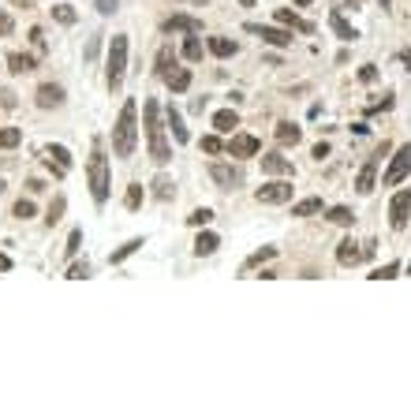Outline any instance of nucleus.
I'll use <instances>...</instances> for the list:
<instances>
[{"label":"nucleus","mask_w":411,"mask_h":411,"mask_svg":"<svg viewBox=\"0 0 411 411\" xmlns=\"http://www.w3.org/2000/svg\"><path fill=\"white\" fill-rule=\"evenodd\" d=\"M217 247H221V240H217L213 232H202V236L195 240V254H198V258H206V254L217 251Z\"/></svg>","instance_id":"nucleus-21"},{"label":"nucleus","mask_w":411,"mask_h":411,"mask_svg":"<svg viewBox=\"0 0 411 411\" xmlns=\"http://www.w3.org/2000/svg\"><path fill=\"white\" fill-rule=\"evenodd\" d=\"M359 79H363V82H374V79H378V71H374V68H370V64H367V68H363V71H359Z\"/></svg>","instance_id":"nucleus-46"},{"label":"nucleus","mask_w":411,"mask_h":411,"mask_svg":"<svg viewBox=\"0 0 411 411\" xmlns=\"http://www.w3.org/2000/svg\"><path fill=\"white\" fill-rule=\"evenodd\" d=\"M396 269H400V266H396V262H389V266L374 269V273H370V280H392V277H396Z\"/></svg>","instance_id":"nucleus-35"},{"label":"nucleus","mask_w":411,"mask_h":411,"mask_svg":"<svg viewBox=\"0 0 411 411\" xmlns=\"http://www.w3.org/2000/svg\"><path fill=\"white\" fill-rule=\"evenodd\" d=\"M228 153H232V157H254V153H258V139H254V135H232Z\"/></svg>","instance_id":"nucleus-11"},{"label":"nucleus","mask_w":411,"mask_h":411,"mask_svg":"<svg viewBox=\"0 0 411 411\" xmlns=\"http://www.w3.org/2000/svg\"><path fill=\"white\" fill-rule=\"evenodd\" d=\"M153 195H157V198H164V202H169V198L176 195V184H172L169 176H157V180H153Z\"/></svg>","instance_id":"nucleus-29"},{"label":"nucleus","mask_w":411,"mask_h":411,"mask_svg":"<svg viewBox=\"0 0 411 411\" xmlns=\"http://www.w3.org/2000/svg\"><path fill=\"white\" fill-rule=\"evenodd\" d=\"M262 172H269V176H288L291 161L280 157V153H266V157H262Z\"/></svg>","instance_id":"nucleus-16"},{"label":"nucleus","mask_w":411,"mask_h":411,"mask_svg":"<svg viewBox=\"0 0 411 411\" xmlns=\"http://www.w3.org/2000/svg\"><path fill=\"white\" fill-rule=\"evenodd\" d=\"M82 277H90V266L82 262V266H71L68 269V280H82Z\"/></svg>","instance_id":"nucleus-43"},{"label":"nucleus","mask_w":411,"mask_h":411,"mask_svg":"<svg viewBox=\"0 0 411 411\" xmlns=\"http://www.w3.org/2000/svg\"><path fill=\"white\" fill-rule=\"evenodd\" d=\"M172 71H176V52H172V49H161V52H157V75L169 79Z\"/></svg>","instance_id":"nucleus-25"},{"label":"nucleus","mask_w":411,"mask_h":411,"mask_svg":"<svg viewBox=\"0 0 411 411\" xmlns=\"http://www.w3.org/2000/svg\"><path fill=\"white\" fill-rule=\"evenodd\" d=\"M19 127H0V150H8V146H19Z\"/></svg>","instance_id":"nucleus-30"},{"label":"nucleus","mask_w":411,"mask_h":411,"mask_svg":"<svg viewBox=\"0 0 411 411\" xmlns=\"http://www.w3.org/2000/svg\"><path fill=\"white\" fill-rule=\"evenodd\" d=\"M213 221V213H209V209H195V213L187 217V224H195V228H202V224H209Z\"/></svg>","instance_id":"nucleus-37"},{"label":"nucleus","mask_w":411,"mask_h":411,"mask_svg":"<svg viewBox=\"0 0 411 411\" xmlns=\"http://www.w3.org/2000/svg\"><path fill=\"white\" fill-rule=\"evenodd\" d=\"M209 176H213L224 191H232V187L243 180V176H240V169H228V164H209Z\"/></svg>","instance_id":"nucleus-13"},{"label":"nucleus","mask_w":411,"mask_h":411,"mask_svg":"<svg viewBox=\"0 0 411 411\" xmlns=\"http://www.w3.org/2000/svg\"><path fill=\"white\" fill-rule=\"evenodd\" d=\"M15 217H19V221H26V217H34V202L30 198H19V202H15V209H12Z\"/></svg>","instance_id":"nucleus-36"},{"label":"nucleus","mask_w":411,"mask_h":411,"mask_svg":"<svg viewBox=\"0 0 411 411\" xmlns=\"http://www.w3.org/2000/svg\"><path fill=\"white\" fill-rule=\"evenodd\" d=\"M4 34H12V19H8L4 12H0V38H4Z\"/></svg>","instance_id":"nucleus-45"},{"label":"nucleus","mask_w":411,"mask_h":411,"mask_svg":"<svg viewBox=\"0 0 411 411\" xmlns=\"http://www.w3.org/2000/svg\"><path fill=\"white\" fill-rule=\"evenodd\" d=\"M8 68H12L15 75H26V71H34V57H26V52H12V57H8Z\"/></svg>","instance_id":"nucleus-24"},{"label":"nucleus","mask_w":411,"mask_h":411,"mask_svg":"<svg viewBox=\"0 0 411 411\" xmlns=\"http://www.w3.org/2000/svg\"><path fill=\"white\" fill-rule=\"evenodd\" d=\"M139 247H142V240H131V243H124L120 251H113V262H124V258H131V254L139 251Z\"/></svg>","instance_id":"nucleus-33"},{"label":"nucleus","mask_w":411,"mask_h":411,"mask_svg":"<svg viewBox=\"0 0 411 411\" xmlns=\"http://www.w3.org/2000/svg\"><path fill=\"white\" fill-rule=\"evenodd\" d=\"M0 105H4V108H15V94H12V90H4V94H0Z\"/></svg>","instance_id":"nucleus-44"},{"label":"nucleus","mask_w":411,"mask_h":411,"mask_svg":"<svg viewBox=\"0 0 411 411\" xmlns=\"http://www.w3.org/2000/svg\"><path fill=\"white\" fill-rule=\"evenodd\" d=\"M408 172H411V142H408V146H400L396 157H392V164L385 169V187H396L400 180L408 176Z\"/></svg>","instance_id":"nucleus-7"},{"label":"nucleus","mask_w":411,"mask_h":411,"mask_svg":"<svg viewBox=\"0 0 411 411\" xmlns=\"http://www.w3.org/2000/svg\"><path fill=\"white\" fill-rule=\"evenodd\" d=\"M240 4H254V0H240Z\"/></svg>","instance_id":"nucleus-53"},{"label":"nucleus","mask_w":411,"mask_h":411,"mask_svg":"<svg viewBox=\"0 0 411 411\" xmlns=\"http://www.w3.org/2000/svg\"><path fill=\"white\" fill-rule=\"evenodd\" d=\"M60 105H64V90L52 86V82H45L38 90V108H60Z\"/></svg>","instance_id":"nucleus-15"},{"label":"nucleus","mask_w":411,"mask_h":411,"mask_svg":"<svg viewBox=\"0 0 411 411\" xmlns=\"http://www.w3.org/2000/svg\"><path fill=\"white\" fill-rule=\"evenodd\" d=\"M164 82L172 86V94H184V90L191 86V71H187V68H176V71H172V75L164 79Z\"/></svg>","instance_id":"nucleus-22"},{"label":"nucleus","mask_w":411,"mask_h":411,"mask_svg":"<svg viewBox=\"0 0 411 411\" xmlns=\"http://www.w3.org/2000/svg\"><path fill=\"white\" fill-rule=\"evenodd\" d=\"M247 30L251 34H258L262 41H269V45H277V49H285V45H291V30L285 26V30H277V26H262V23H247Z\"/></svg>","instance_id":"nucleus-8"},{"label":"nucleus","mask_w":411,"mask_h":411,"mask_svg":"<svg viewBox=\"0 0 411 411\" xmlns=\"http://www.w3.org/2000/svg\"><path fill=\"white\" fill-rule=\"evenodd\" d=\"M64 206H68V202H64V198H57V202L49 206V213H45V224H49V228H52V224H57L60 217H64Z\"/></svg>","instance_id":"nucleus-34"},{"label":"nucleus","mask_w":411,"mask_h":411,"mask_svg":"<svg viewBox=\"0 0 411 411\" xmlns=\"http://www.w3.org/2000/svg\"><path fill=\"white\" fill-rule=\"evenodd\" d=\"M184 57H187V60H202V41H198V38H187V41H184Z\"/></svg>","instance_id":"nucleus-32"},{"label":"nucleus","mask_w":411,"mask_h":411,"mask_svg":"<svg viewBox=\"0 0 411 411\" xmlns=\"http://www.w3.org/2000/svg\"><path fill=\"white\" fill-rule=\"evenodd\" d=\"M184 4H198V8H206V0H184Z\"/></svg>","instance_id":"nucleus-50"},{"label":"nucleus","mask_w":411,"mask_h":411,"mask_svg":"<svg viewBox=\"0 0 411 411\" xmlns=\"http://www.w3.org/2000/svg\"><path fill=\"white\" fill-rule=\"evenodd\" d=\"M124 71H127V34H113V45H108V60H105L108 90H120Z\"/></svg>","instance_id":"nucleus-4"},{"label":"nucleus","mask_w":411,"mask_h":411,"mask_svg":"<svg viewBox=\"0 0 411 411\" xmlns=\"http://www.w3.org/2000/svg\"><path fill=\"white\" fill-rule=\"evenodd\" d=\"M116 4H120V0H94V8H97L102 15H113V12H116Z\"/></svg>","instance_id":"nucleus-42"},{"label":"nucleus","mask_w":411,"mask_h":411,"mask_svg":"<svg viewBox=\"0 0 411 411\" xmlns=\"http://www.w3.org/2000/svg\"><path fill=\"white\" fill-rule=\"evenodd\" d=\"M164 116H169L172 139H176V142H187L191 135H187V127H184V116H180V108H176V105H169V113H164Z\"/></svg>","instance_id":"nucleus-19"},{"label":"nucleus","mask_w":411,"mask_h":411,"mask_svg":"<svg viewBox=\"0 0 411 411\" xmlns=\"http://www.w3.org/2000/svg\"><path fill=\"white\" fill-rule=\"evenodd\" d=\"M202 150H206V153H221V139H217V135H206V139H202Z\"/></svg>","instance_id":"nucleus-40"},{"label":"nucleus","mask_w":411,"mask_h":411,"mask_svg":"<svg viewBox=\"0 0 411 411\" xmlns=\"http://www.w3.org/2000/svg\"><path fill=\"white\" fill-rule=\"evenodd\" d=\"M142 120H146V146H150L153 164H169L172 161V146H169V135H164V120H161L157 102L142 105Z\"/></svg>","instance_id":"nucleus-1"},{"label":"nucleus","mask_w":411,"mask_h":411,"mask_svg":"<svg viewBox=\"0 0 411 411\" xmlns=\"http://www.w3.org/2000/svg\"><path fill=\"white\" fill-rule=\"evenodd\" d=\"M329 26H333V34H336L341 41H355V38H359V34L352 30V26H348V19H344L341 12H329Z\"/></svg>","instance_id":"nucleus-18"},{"label":"nucleus","mask_w":411,"mask_h":411,"mask_svg":"<svg viewBox=\"0 0 411 411\" xmlns=\"http://www.w3.org/2000/svg\"><path fill=\"white\" fill-rule=\"evenodd\" d=\"M12 269V258H8V254H0V273H8Z\"/></svg>","instance_id":"nucleus-47"},{"label":"nucleus","mask_w":411,"mask_h":411,"mask_svg":"<svg viewBox=\"0 0 411 411\" xmlns=\"http://www.w3.org/2000/svg\"><path fill=\"white\" fill-rule=\"evenodd\" d=\"M363 258H367V254H363V247L355 240H344L336 247V262H341V266H355V262H363Z\"/></svg>","instance_id":"nucleus-14"},{"label":"nucleus","mask_w":411,"mask_h":411,"mask_svg":"<svg viewBox=\"0 0 411 411\" xmlns=\"http://www.w3.org/2000/svg\"><path fill=\"white\" fill-rule=\"evenodd\" d=\"M135 146H139V105L124 102L120 116H116V127H113V150H116V157H131Z\"/></svg>","instance_id":"nucleus-2"},{"label":"nucleus","mask_w":411,"mask_h":411,"mask_svg":"<svg viewBox=\"0 0 411 411\" xmlns=\"http://www.w3.org/2000/svg\"><path fill=\"white\" fill-rule=\"evenodd\" d=\"M273 254H277V251H273V247H262L258 254H251V258H247V266H262V262H266V258H273Z\"/></svg>","instance_id":"nucleus-39"},{"label":"nucleus","mask_w":411,"mask_h":411,"mask_svg":"<svg viewBox=\"0 0 411 411\" xmlns=\"http://www.w3.org/2000/svg\"><path fill=\"white\" fill-rule=\"evenodd\" d=\"M310 213H322V198H303V202L291 206V217H310Z\"/></svg>","instance_id":"nucleus-27"},{"label":"nucleus","mask_w":411,"mask_h":411,"mask_svg":"<svg viewBox=\"0 0 411 411\" xmlns=\"http://www.w3.org/2000/svg\"><path fill=\"white\" fill-rule=\"evenodd\" d=\"M45 164H49L57 176H68V169H71V153L64 150V146H49L45 150Z\"/></svg>","instance_id":"nucleus-10"},{"label":"nucleus","mask_w":411,"mask_h":411,"mask_svg":"<svg viewBox=\"0 0 411 411\" xmlns=\"http://www.w3.org/2000/svg\"><path fill=\"white\" fill-rule=\"evenodd\" d=\"M408 217H411V191H396L389 202V224L396 228H408Z\"/></svg>","instance_id":"nucleus-6"},{"label":"nucleus","mask_w":411,"mask_h":411,"mask_svg":"<svg viewBox=\"0 0 411 411\" xmlns=\"http://www.w3.org/2000/svg\"><path fill=\"white\" fill-rule=\"evenodd\" d=\"M299 139H303V131H299L296 124H277V142L280 146H296Z\"/></svg>","instance_id":"nucleus-20"},{"label":"nucleus","mask_w":411,"mask_h":411,"mask_svg":"<svg viewBox=\"0 0 411 411\" xmlns=\"http://www.w3.org/2000/svg\"><path fill=\"white\" fill-rule=\"evenodd\" d=\"M363 4H367V0H348V8H363Z\"/></svg>","instance_id":"nucleus-49"},{"label":"nucleus","mask_w":411,"mask_h":411,"mask_svg":"<svg viewBox=\"0 0 411 411\" xmlns=\"http://www.w3.org/2000/svg\"><path fill=\"white\" fill-rule=\"evenodd\" d=\"M12 4H19V8H34L38 0H12Z\"/></svg>","instance_id":"nucleus-48"},{"label":"nucleus","mask_w":411,"mask_h":411,"mask_svg":"<svg viewBox=\"0 0 411 411\" xmlns=\"http://www.w3.org/2000/svg\"><path fill=\"white\" fill-rule=\"evenodd\" d=\"M254 198H258L262 206H280L291 198V184H266V187L254 191Z\"/></svg>","instance_id":"nucleus-9"},{"label":"nucleus","mask_w":411,"mask_h":411,"mask_svg":"<svg viewBox=\"0 0 411 411\" xmlns=\"http://www.w3.org/2000/svg\"><path fill=\"white\" fill-rule=\"evenodd\" d=\"M408 269H411V266H408Z\"/></svg>","instance_id":"nucleus-54"},{"label":"nucleus","mask_w":411,"mask_h":411,"mask_svg":"<svg viewBox=\"0 0 411 411\" xmlns=\"http://www.w3.org/2000/svg\"><path fill=\"white\" fill-rule=\"evenodd\" d=\"M329 221L341 224V228H352L355 224V213H352L348 206H336V209H329Z\"/></svg>","instance_id":"nucleus-28"},{"label":"nucleus","mask_w":411,"mask_h":411,"mask_svg":"<svg viewBox=\"0 0 411 411\" xmlns=\"http://www.w3.org/2000/svg\"><path fill=\"white\" fill-rule=\"evenodd\" d=\"M296 4H310V0H296Z\"/></svg>","instance_id":"nucleus-52"},{"label":"nucleus","mask_w":411,"mask_h":411,"mask_svg":"<svg viewBox=\"0 0 411 411\" xmlns=\"http://www.w3.org/2000/svg\"><path fill=\"white\" fill-rule=\"evenodd\" d=\"M236 49H240V45L228 41V38H209V52H213V57H236Z\"/></svg>","instance_id":"nucleus-26"},{"label":"nucleus","mask_w":411,"mask_h":411,"mask_svg":"<svg viewBox=\"0 0 411 411\" xmlns=\"http://www.w3.org/2000/svg\"><path fill=\"white\" fill-rule=\"evenodd\" d=\"M277 23L288 26V30H299V34H310V30H314V26H310L307 19H299V15L288 12V8H280V12H277Z\"/></svg>","instance_id":"nucleus-17"},{"label":"nucleus","mask_w":411,"mask_h":411,"mask_svg":"<svg viewBox=\"0 0 411 411\" xmlns=\"http://www.w3.org/2000/svg\"><path fill=\"white\" fill-rule=\"evenodd\" d=\"M52 19L64 23V26H71V23H75V12H71L68 4H57V8H52Z\"/></svg>","instance_id":"nucleus-31"},{"label":"nucleus","mask_w":411,"mask_h":411,"mask_svg":"<svg viewBox=\"0 0 411 411\" xmlns=\"http://www.w3.org/2000/svg\"><path fill=\"white\" fill-rule=\"evenodd\" d=\"M385 153H389V142H381L378 150H374L370 157H367V164L359 169V176H355V191H359V195H370V191H374V180H378V164H381V157H385Z\"/></svg>","instance_id":"nucleus-5"},{"label":"nucleus","mask_w":411,"mask_h":411,"mask_svg":"<svg viewBox=\"0 0 411 411\" xmlns=\"http://www.w3.org/2000/svg\"><path fill=\"white\" fill-rule=\"evenodd\" d=\"M86 180H90V195H94V202L102 206L108 202V157L102 146H94V153H90V164H86Z\"/></svg>","instance_id":"nucleus-3"},{"label":"nucleus","mask_w":411,"mask_h":411,"mask_svg":"<svg viewBox=\"0 0 411 411\" xmlns=\"http://www.w3.org/2000/svg\"><path fill=\"white\" fill-rule=\"evenodd\" d=\"M142 202V184H131V191H127V209H139Z\"/></svg>","instance_id":"nucleus-38"},{"label":"nucleus","mask_w":411,"mask_h":411,"mask_svg":"<svg viewBox=\"0 0 411 411\" xmlns=\"http://www.w3.org/2000/svg\"><path fill=\"white\" fill-rule=\"evenodd\" d=\"M202 30V23L191 19V15H172V19H164V34H198Z\"/></svg>","instance_id":"nucleus-12"},{"label":"nucleus","mask_w":411,"mask_h":411,"mask_svg":"<svg viewBox=\"0 0 411 411\" xmlns=\"http://www.w3.org/2000/svg\"><path fill=\"white\" fill-rule=\"evenodd\" d=\"M79 243H82V232L75 228V232H71V240H68V258H75V254H79Z\"/></svg>","instance_id":"nucleus-41"},{"label":"nucleus","mask_w":411,"mask_h":411,"mask_svg":"<svg viewBox=\"0 0 411 411\" xmlns=\"http://www.w3.org/2000/svg\"><path fill=\"white\" fill-rule=\"evenodd\" d=\"M213 127H217V131H224V135H228L232 127H240V116H236L232 108H221V113L213 116Z\"/></svg>","instance_id":"nucleus-23"},{"label":"nucleus","mask_w":411,"mask_h":411,"mask_svg":"<svg viewBox=\"0 0 411 411\" xmlns=\"http://www.w3.org/2000/svg\"><path fill=\"white\" fill-rule=\"evenodd\" d=\"M378 4H381V8H389V4H392V0H378Z\"/></svg>","instance_id":"nucleus-51"}]
</instances>
